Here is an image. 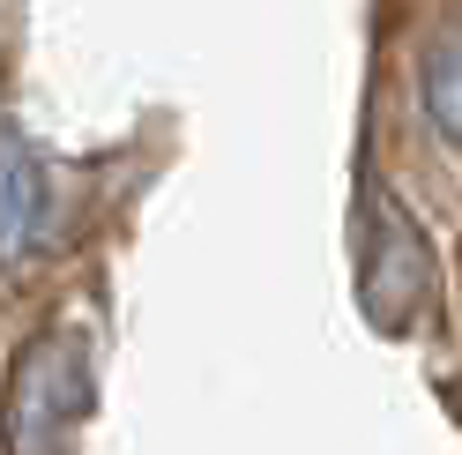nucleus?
I'll return each instance as SVG.
<instances>
[{
    "label": "nucleus",
    "instance_id": "obj_1",
    "mask_svg": "<svg viewBox=\"0 0 462 455\" xmlns=\"http://www.w3.org/2000/svg\"><path fill=\"white\" fill-rule=\"evenodd\" d=\"M90 336L75 321L31 336L8 374V455H68L90 418Z\"/></svg>",
    "mask_w": 462,
    "mask_h": 455
},
{
    "label": "nucleus",
    "instance_id": "obj_2",
    "mask_svg": "<svg viewBox=\"0 0 462 455\" xmlns=\"http://www.w3.org/2000/svg\"><path fill=\"white\" fill-rule=\"evenodd\" d=\"M358 292H365V314L381 329H402L418 314V299L432 292V254L418 239V224L402 217V202L373 209V239H365V269H358Z\"/></svg>",
    "mask_w": 462,
    "mask_h": 455
},
{
    "label": "nucleus",
    "instance_id": "obj_3",
    "mask_svg": "<svg viewBox=\"0 0 462 455\" xmlns=\"http://www.w3.org/2000/svg\"><path fill=\"white\" fill-rule=\"evenodd\" d=\"M52 187H45V157L23 142V127L0 120V262H23L45 232Z\"/></svg>",
    "mask_w": 462,
    "mask_h": 455
},
{
    "label": "nucleus",
    "instance_id": "obj_4",
    "mask_svg": "<svg viewBox=\"0 0 462 455\" xmlns=\"http://www.w3.org/2000/svg\"><path fill=\"white\" fill-rule=\"evenodd\" d=\"M418 98H425V120L440 127L448 142H462V38H448V45H432V52H425Z\"/></svg>",
    "mask_w": 462,
    "mask_h": 455
}]
</instances>
